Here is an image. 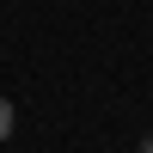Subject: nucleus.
<instances>
[{
    "label": "nucleus",
    "instance_id": "nucleus-1",
    "mask_svg": "<svg viewBox=\"0 0 153 153\" xmlns=\"http://www.w3.org/2000/svg\"><path fill=\"white\" fill-rule=\"evenodd\" d=\"M6 135H12V104L0 98V141H6Z\"/></svg>",
    "mask_w": 153,
    "mask_h": 153
},
{
    "label": "nucleus",
    "instance_id": "nucleus-2",
    "mask_svg": "<svg viewBox=\"0 0 153 153\" xmlns=\"http://www.w3.org/2000/svg\"><path fill=\"white\" fill-rule=\"evenodd\" d=\"M141 153H153V135H147V141H141Z\"/></svg>",
    "mask_w": 153,
    "mask_h": 153
}]
</instances>
